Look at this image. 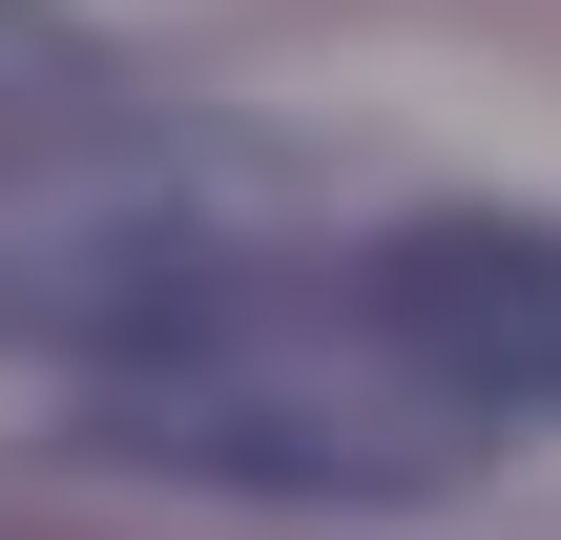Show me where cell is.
<instances>
[{
    "instance_id": "3",
    "label": "cell",
    "mask_w": 561,
    "mask_h": 540,
    "mask_svg": "<svg viewBox=\"0 0 561 540\" xmlns=\"http://www.w3.org/2000/svg\"><path fill=\"white\" fill-rule=\"evenodd\" d=\"M375 333H396L437 395L541 416V395H561V229H520V208H437V229H396V250H375Z\"/></svg>"
},
{
    "instance_id": "2",
    "label": "cell",
    "mask_w": 561,
    "mask_h": 540,
    "mask_svg": "<svg viewBox=\"0 0 561 540\" xmlns=\"http://www.w3.org/2000/svg\"><path fill=\"white\" fill-rule=\"evenodd\" d=\"M0 333L125 375V354H187L229 333V229L146 166H0Z\"/></svg>"
},
{
    "instance_id": "1",
    "label": "cell",
    "mask_w": 561,
    "mask_h": 540,
    "mask_svg": "<svg viewBox=\"0 0 561 540\" xmlns=\"http://www.w3.org/2000/svg\"><path fill=\"white\" fill-rule=\"evenodd\" d=\"M458 416L479 395L396 416V395H312V375H250L187 333V354H125L83 437L125 479H208V499H416V479H458Z\"/></svg>"
}]
</instances>
